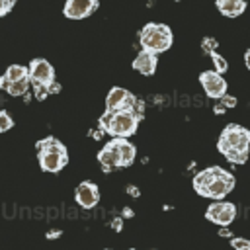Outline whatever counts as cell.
<instances>
[{
	"instance_id": "7",
	"label": "cell",
	"mask_w": 250,
	"mask_h": 250,
	"mask_svg": "<svg viewBox=\"0 0 250 250\" xmlns=\"http://www.w3.org/2000/svg\"><path fill=\"white\" fill-rule=\"evenodd\" d=\"M29 70V80L31 84H39V86H47L51 90V86L55 84V68L47 59H33L27 66Z\"/></svg>"
},
{
	"instance_id": "15",
	"label": "cell",
	"mask_w": 250,
	"mask_h": 250,
	"mask_svg": "<svg viewBox=\"0 0 250 250\" xmlns=\"http://www.w3.org/2000/svg\"><path fill=\"white\" fill-rule=\"evenodd\" d=\"M217 10L227 18H236L246 10L244 0H217Z\"/></svg>"
},
{
	"instance_id": "21",
	"label": "cell",
	"mask_w": 250,
	"mask_h": 250,
	"mask_svg": "<svg viewBox=\"0 0 250 250\" xmlns=\"http://www.w3.org/2000/svg\"><path fill=\"white\" fill-rule=\"evenodd\" d=\"M230 246H232V250H250V240L238 236V238H232L230 240Z\"/></svg>"
},
{
	"instance_id": "18",
	"label": "cell",
	"mask_w": 250,
	"mask_h": 250,
	"mask_svg": "<svg viewBox=\"0 0 250 250\" xmlns=\"http://www.w3.org/2000/svg\"><path fill=\"white\" fill-rule=\"evenodd\" d=\"M211 61L215 62V70H217L219 74L227 72V68H229V62H227V59H225V57H221L219 53H211Z\"/></svg>"
},
{
	"instance_id": "5",
	"label": "cell",
	"mask_w": 250,
	"mask_h": 250,
	"mask_svg": "<svg viewBox=\"0 0 250 250\" xmlns=\"http://www.w3.org/2000/svg\"><path fill=\"white\" fill-rule=\"evenodd\" d=\"M172 29L166 25V23H156V21H150L146 23L141 33H139V43H141V49L145 51H150L154 55L158 53H164L166 49H170L172 45Z\"/></svg>"
},
{
	"instance_id": "31",
	"label": "cell",
	"mask_w": 250,
	"mask_h": 250,
	"mask_svg": "<svg viewBox=\"0 0 250 250\" xmlns=\"http://www.w3.org/2000/svg\"><path fill=\"white\" fill-rule=\"evenodd\" d=\"M176 2H180V0H176Z\"/></svg>"
},
{
	"instance_id": "19",
	"label": "cell",
	"mask_w": 250,
	"mask_h": 250,
	"mask_svg": "<svg viewBox=\"0 0 250 250\" xmlns=\"http://www.w3.org/2000/svg\"><path fill=\"white\" fill-rule=\"evenodd\" d=\"M12 127H14V119L10 117L8 111H2V109H0V133L8 131V129H12Z\"/></svg>"
},
{
	"instance_id": "6",
	"label": "cell",
	"mask_w": 250,
	"mask_h": 250,
	"mask_svg": "<svg viewBox=\"0 0 250 250\" xmlns=\"http://www.w3.org/2000/svg\"><path fill=\"white\" fill-rule=\"evenodd\" d=\"M205 219L219 225V227H229L234 219H236V205L229 203V201H215L207 207L205 211Z\"/></svg>"
},
{
	"instance_id": "2",
	"label": "cell",
	"mask_w": 250,
	"mask_h": 250,
	"mask_svg": "<svg viewBox=\"0 0 250 250\" xmlns=\"http://www.w3.org/2000/svg\"><path fill=\"white\" fill-rule=\"evenodd\" d=\"M143 119V104L135 107H121L117 111H105L100 117V129L113 139H129L137 133L139 121Z\"/></svg>"
},
{
	"instance_id": "32",
	"label": "cell",
	"mask_w": 250,
	"mask_h": 250,
	"mask_svg": "<svg viewBox=\"0 0 250 250\" xmlns=\"http://www.w3.org/2000/svg\"><path fill=\"white\" fill-rule=\"evenodd\" d=\"M105 250H109V248H105Z\"/></svg>"
},
{
	"instance_id": "12",
	"label": "cell",
	"mask_w": 250,
	"mask_h": 250,
	"mask_svg": "<svg viewBox=\"0 0 250 250\" xmlns=\"http://www.w3.org/2000/svg\"><path fill=\"white\" fill-rule=\"evenodd\" d=\"M156 62H158V59H156L154 53L141 49V51L137 53L135 61H133V68H135L137 72H141L143 76H150V74H154V70H156Z\"/></svg>"
},
{
	"instance_id": "8",
	"label": "cell",
	"mask_w": 250,
	"mask_h": 250,
	"mask_svg": "<svg viewBox=\"0 0 250 250\" xmlns=\"http://www.w3.org/2000/svg\"><path fill=\"white\" fill-rule=\"evenodd\" d=\"M199 82H201L203 92H205L209 98L221 100V98L227 94V80H225L223 74H219L217 70H203V72L199 74Z\"/></svg>"
},
{
	"instance_id": "14",
	"label": "cell",
	"mask_w": 250,
	"mask_h": 250,
	"mask_svg": "<svg viewBox=\"0 0 250 250\" xmlns=\"http://www.w3.org/2000/svg\"><path fill=\"white\" fill-rule=\"evenodd\" d=\"M111 141L115 143V146H117V150H119L121 168L131 166V164L135 162V156H137V148H135V145H133L131 141H127V139H111Z\"/></svg>"
},
{
	"instance_id": "1",
	"label": "cell",
	"mask_w": 250,
	"mask_h": 250,
	"mask_svg": "<svg viewBox=\"0 0 250 250\" xmlns=\"http://www.w3.org/2000/svg\"><path fill=\"white\" fill-rule=\"evenodd\" d=\"M236 180L230 172H227L221 166H211L205 168L201 172L195 174L193 178V189L195 193H199L201 197H209L215 201H221L223 197H227L232 188H234Z\"/></svg>"
},
{
	"instance_id": "17",
	"label": "cell",
	"mask_w": 250,
	"mask_h": 250,
	"mask_svg": "<svg viewBox=\"0 0 250 250\" xmlns=\"http://www.w3.org/2000/svg\"><path fill=\"white\" fill-rule=\"evenodd\" d=\"M4 78L8 82H16V80H21V78H29V70L23 66V64H10L4 72Z\"/></svg>"
},
{
	"instance_id": "23",
	"label": "cell",
	"mask_w": 250,
	"mask_h": 250,
	"mask_svg": "<svg viewBox=\"0 0 250 250\" xmlns=\"http://www.w3.org/2000/svg\"><path fill=\"white\" fill-rule=\"evenodd\" d=\"M16 0H0V16H6L14 8Z\"/></svg>"
},
{
	"instance_id": "20",
	"label": "cell",
	"mask_w": 250,
	"mask_h": 250,
	"mask_svg": "<svg viewBox=\"0 0 250 250\" xmlns=\"http://www.w3.org/2000/svg\"><path fill=\"white\" fill-rule=\"evenodd\" d=\"M201 47H203V51L205 53H217V47H219V41L215 39V37H205L203 41H201Z\"/></svg>"
},
{
	"instance_id": "24",
	"label": "cell",
	"mask_w": 250,
	"mask_h": 250,
	"mask_svg": "<svg viewBox=\"0 0 250 250\" xmlns=\"http://www.w3.org/2000/svg\"><path fill=\"white\" fill-rule=\"evenodd\" d=\"M221 104H223L227 109H230V107H234V105H236V98H234V96H230V94H225V96L221 98Z\"/></svg>"
},
{
	"instance_id": "29",
	"label": "cell",
	"mask_w": 250,
	"mask_h": 250,
	"mask_svg": "<svg viewBox=\"0 0 250 250\" xmlns=\"http://www.w3.org/2000/svg\"><path fill=\"white\" fill-rule=\"evenodd\" d=\"M244 62H246V68L250 70V49H246V53H244Z\"/></svg>"
},
{
	"instance_id": "10",
	"label": "cell",
	"mask_w": 250,
	"mask_h": 250,
	"mask_svg": "<svg viewBox=\"0 0 250 250\" xmlns=\"http://www.w3.org/2000/svg\"><path fill=\"white\" fill-rule=\"evenodd\" d=\"M98 10V0H66L62 14L68 20H84Z\"/></svg>"
},
{
	"instance_id": "4",
	"label": "cell",
	"mask_w": 250,
	"mask_h": 250,
	"mask_svg": "<svg viewBox=\"0 0 250 250\" xmlns=\"http://www.w3.org/2000/svg\"><path fill=\"white\" fill-rule=\"evenodd\" d=\"M35 146H37V152H39L41 170L57 174L66 166V162H68L66 146L61 141H57L55 137H47V139L39 141Z\"/></svg>"
},
{
	"instance_id": "26",
	"label": "cell",
	"mask_w": 250,
	"mask_h": 250,
	"mask_svg": "<svg viewBox=\"0 0 250 250\" xmlns=\"http://www.w3.org/2000/svg\"><path fill=\"white\" fill-rule=\"evenodd\" d=\"M127 193H129V195H135V197H139V193H141V191H139L135 186H129V188H127Z\"/></svg>"
},
{
	"instance_id": "9",
	"label": "cell",
	"mask_w": 250,
	"mask_h": 250,
	"mask_svg": "<svg viewBox=\"0 0 250 250\" xmlns=\"http://www.w3.org/2000/svg\"><path fill=\"white\" fill-rule=\"evenodd\" d=\"M141 102L121 86H113L105 98V111H117L121 107H135Z\"/></svg>"
},
{
	"instance_id": "11",
	"label": "cell",
	"mask_w": 250,
	"mask_h": 250,
	"mask_svg": "<svg viewBox=\"0 0 250 250\" xmlns=\"http://www.w3.org/2000/svg\"><path fill=\"white\" fill-rule=\"evenodd\" d=\"M74 199L80 207L84 209H94L100 201V189L94 182H80L76 191H74Z\"/></svg>"
},
{
	"instance_id": "30",
	"label": "cell",
	"mask_w": 250,
	"mask_h": 250,
	"mask_svg": "<svg viewBox=\"0 0 250 250\" xmlns=\"http://www.w3.org/2000/svg\"><path fill=\"white\" fill-rule=\"evenodd\" d=\"M225 109H227V107H225L223 104H217V105H215V113H223Z\"/></svg>"
},
{
	"instance_id": "22",
	"label": "cell",
	"mask_w": 250,
	"mask_h": 250,
	"mask_svg": "<svg viewBox=\"0 0 250 250\" xmlns=\"http://www.w3.org/2000/svg\"><path fill=\"white\" fill-rule=\"evenodd\" d=\"M31 86H33V92H35V98L37 100H45L51 94V90L47 86H39V84H31Z\"/></svg>"
},
{
	"instance_id": "28",
	"label": "cell",
	"mask_w": 250,
	"mask_h": 250,
	"mask_svg": "<svg viewBox=\"0 0 250 250\" xmlns=\"http://www.w3.org/2000/svg\"><path fill=\"white\" fill-rule=\"evenodd\" d=\"M61 236V230H49L47 232V238H59Z\"/></svg>"
},
{
	"instance_id": "3",
	"label": "cell",
	"mask_w": 250,
	"mask_h": 250,
	"mask_svg": "<svg viewBox=\"0 0 250 250\" xmlns=\"http://www.w3.org/2000/svg\"><path fill=\"white\" fill-rule=\"evenodd\" d=\"M219 152L232 164H244L250 154V131L242 125H227L217 141Z\"/></svg>"
},
{
	"instance_id": "16",
	"label": "cell",
	"mask_w": 250,
	"mask_h": 250,
	"mask_svg": "<svg viewBox=\"0 0 250 250\" xmlns=\"http://www.w3.org/2000/svg\"><path fill=\"white\" fill-rule=\"evenodd\" d=\"M29 86H31L29 78H21V80H16V82H8L4 76L0 78V90L8 92L10 96H23V94H27Z\"/></svg>"
},
{
	"instance_id": "13",
	"label": "cell",
	"mask_w": 250,
	"mask_h": 250,
	"mask_svg": "<svg viewBox=\"0 0 250 250\" xmlns=\"http://www.w3.org/2000/svg\"><path fill=\"white\" fill-rule=\"evenodd\" d=\"M98 160L100 164L105 168V170H111V168H121V158H119V150L115 146L113 141H107L105 146L98 152Z\"/></svg>"
},
{
	"instance_id": "27",
	"label": "cell",
	"mask_w": 250,
	"mask_h": 250,
	"mask_svg": "<svg viewBox=\"0 0 250 250\" xmlns=\"http://www.w3.org/2000/svg\"><path fill=\"white\" fill-rule=\"evenodd\" d=\"M219 236H223V238H229V236H230V230H229V229H225V227H223V229H221V230H219Z\"/></svg>"
},
{
	"instance_id": "25",
	"label": "cell",
	"mask_w": 250,
	"mask_h": 250,
	"mask_svg": "<svg viewBox=\"0 0 250 250\" xmlns=\"http://www.w3.org/2000/svg\"><path fill=\"white\" fill-rule=\"evenodd\" d=\"M111 229H113V230H121V229H123V219H121V217H115V219L111 221Z\"/></svg>"
}]
</instances>
